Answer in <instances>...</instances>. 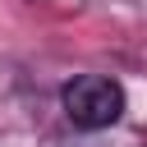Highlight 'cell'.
Wrapping results in <instances>:
<instances>
[{
    "instance_id": "cell-1",
    "label": "cell",
    "mask_w": 147,
    "mask_h": 147,
    "mask_svg": "<svg viewBox=\"0 0 147 147\" xmlns=\"http://www.w3.org/2000/svg\"><path fill=\"white\" fill-rule=\"evenodd\" d=\"M60 101H64L69 124H78V129H106V124H115L119 110H124V87H119L115 78L83 74V78H74V83L64 87Z\"/></svg>"
}]
</instances>
